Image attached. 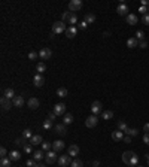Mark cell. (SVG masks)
<instances>
[{"label":"cell","instance_id":"6da1fadb","mask_svg":"<svg viewBox=\"0 0 149 167\" xmlns=\"http://www.w3.org/2000/svg\"><path fill=\"white\" fill-rule=\"evenodd\" d=\"M122 161L128 166H134L137 167V163H139V155H136V152L133 151H125L122 154Z\"/></svg>","mask_w":149,"mask_h":167},{"label":"cell","instance_id":"7a4b0ae2","mask_svg":"<svg viewBox=\"0 0 149 167\" xmlns=\"http://www.w3.org/2000/svg\"><path fill=\"white\" fill-rule=\"evenodd\" d=\"M64 21H67L70 26H75V24H78V15L75 12H64L63 14V23Z\"/></svg>","mask_w":149,"mask_h":167},{"label":"cell","instance_id":"3957f363","mask_svg":"<svg viewBox=\"0 0 149 167\" xmlns=\"http://www.w3.org/2000/svg\"><path fill=\"white\" fill-rule=\"evenodd\" d=\"M66 24L63 21H57L52 24V33L54 35H60V33H66Z\"/></svg>","mask_w":149,"mask_h":167},{"label":"cell","instance_id":"277c9868","mask_svg":"<svg viewBox=\"0 0 149 167\" xmlns=\"http://www.w3.org/2000/svg\"><path fill=\"white\" fill-rule=\"evenodd\" d=\"M84 6V3H82V0H70L69 2V11L70 12H78V11H81V8Z\"/></svg>","mask_w":149,"mask_h":167},{"label":"cell","instance_id":"5b68a950","mask_svg":"<svg viewBox=\"0 0 149 167\" xmlns=\"http://www.w3.org/2000/svg\"><path fill=\"white\" fill-rule=\"evenodd\" d=\"M72 157L69 155V154H66V155H60L58 157V166L60 167H69L70 164H72Z\"/></svg>","mask_w":149,"mask_h":167},{"label":"cell","instance_id":"8992f818","mask_svg":"<svg viewBox=\"0 0 149 167\" xmlns=\"http://www.w3.org/2000/svg\"><path fill=\"white\" fill-rule=\"evenodd\" d=\"M91 112H92V115L101 113V112H103V104H101V102H98V100L92 102V103H91Z\"/></svg>","mask_w":149,"mask_h":167},{"label":"cell","instance_id":"52a82bcc","mask_svg":"<svg viewBox=\"0 0 149 167\" xmlns=\"http://www.w3.org/2000/svg\"><path fill=\"white\" fill-rule=\"evenodd\" d=\"M97 124H98L97 115H91V116H88V118L85 119V125H87L88 128H92V127H95Z\"/></svg>","mask_w":149,"mask_h":167},{"label":"cell","instance_id":"ba28073f","mask_svg":"<svg viewBox=\"0 0 149 167\" xmlns=\"http://www.w3.org/2000/svg\"><path fill=\"white\" fill-rule=\"evenodd\" d=\"M45 161H46L48 164H52V163L58 161V160H57V152H55V151H48V152L45 154Z\"/></svg>","mask_w":149,"mask_h":167},{"label":"cell","instance_id":"9c48e42d","mask_svg":"<svg viewBox=\"0 0 149 167\" xmlns=\"http://www.w3.org/2000/svg\"><path fill=\"white\" fill-rule=\"evenodd\" d=\"M54 113H55L57 116L66 115V104H64V103H57V104L54 106Z\"/></svg>","mask_w":149,"mask_h":167},{"label":"cell","instance_id":"30bf717a","mask_svg":"<svg viewBox=\"0 0 149 167\" xmlns=\"http://www.w3.org/2000/svg\"><path fill=\"white\" fill-rule=\"evenodd\" d=\"M51 55H52V51H51L49 48H42V49L39 51V57H40V60H49Z\"/></svg>","mask_w":149,"mask_h":167},{"label":"cell","instance_id":"8fae6325","mask_svg":"<svg viewBox=\"0 0 149 167\" xmlns=\"http://www.w3.org/2000/svg\"><path fill=\"white\" fill-rule=\"evenodd\" d=\"M116 12H118V15H121V17H124V15H128V6L125 5V3H119L118 6H116Z\"/></svg>","mask_w":149,"mask_h":167},{"label":"cell","instance_id":"7c38bea8","mask_svg":"<svg viewBox=\"0 0 149 167\" xmlns=\"http://www.w3.org/2000/svg\"><path fill=\"white\" fill-rule=\"evenodd\" d=\"M33 84H34V87H37V88H40L43 84H45V78L42 76V75H39V73H36L34 76H33Z\"/></svg>","mask_w":149,"mask_h":167},{"label":"cell","instance_id":"4fadbf2b","mask_svg":"<svg viewBox=\"0 0 149 167\" xmlns=\"http://www.w3.org/2000/svg\"><path fill=\"white\" fill-rule=\"evenodd\" d=\"M0 103H2V109H3V110H9L11 106L14 104V103L11 102V99H8V97H5V96L0 99Z\"/></svg>","mask_w":149,"mask_h":167},{"label":"cell","instance_id":"5bb4252c","mask_svg":"<svg viewBox=\"0 0 149 167\" xmlns=\"http://www.w3.org/2000/svg\"><path fill=\"white\" fill-rule=\"evenodd\" d=\"M76 35H78V27L76 26H69V29L66 30V36L69 39H73V38H76Z\"/></svg>","mask_w":149,"mask_h":167},{"label":"cell","instance_id":"9a60e30c","mask_svg":"<svg viewBox=\"0 0 149 167\" xmlns=\"http://www.w3.org/2000/svg\"><path fill=\"white\" fill-rule=\"evenodd\" d=\"M67 154H69L72 158L78 157V155H79V146H78V145H75V143H73V145H70V146H69V151H67Z\"/></svg>","mask_w":149,"mask_h":167},{"label":"cell","instance_id":"2e32d148","mask_svg":"<svg viewBox=\"0 0 149 167\" xmlns=\"http://www.w3.org/2000/svg\"><path fill=\"white\" fill-rule=\"evenodd\" d=\"M54 131L58 134V136H66V125L64 124H57V125H54Z\"/></svg>","mask_w":149,"mask_h":167},{"label":"cell","instance_id":"e0dca14e","mask_svg":"<svg viewBox=\"0 0 149 167\" xmlns=\"http://www.w3.org/2000/svg\"><path fill=\"white\" fill-rule=\"evenodd\" d=\"M64 142L63 140H55L54 143H52V151H55V152H60V151H63L64 149Z\"/></svg>","mask_w":149,"mask_h":167},{"label":"cell","instance_id":"ac0fdd59","mask_svg":"<svg viewBox=\"0 0 149 167\" xmlns=\"http://www.w3.org/2000/svg\"><path fill=\"white\" fill-rule=\"evenodd\" d=\"M137 21H139V18H137L136 14H128V15H127V24H128V26H136Z\"/></svg>","mask_w":149,"mask_h":167},{"label":"cell","instance_id":"d6986e66","mask_svg":"<svg viewBox=\"0 0 149 167\" xmlns=\"http://www.w3.org/2000/svg\"><path fill=\"white\" fill-rule=\"evenodd\" d=\"M112 139H113L115 142L122 140V139H124V131H121V130H115V131H112Z\"/></svg>","mask_w":149,"mask_h":167},{"label":"cell","instance_id":"ffe728a7","mask_svg":"<svg viewBox=\"0 0 149 167\" xmlns=\"http://www.w3.org/2000/svg\"><path fill=\"white\" fill-rule=\"evenodd\" d=\"M12 103H14L15 107H23V106H24V97H23V96H17V97L12 100Z\"/></svg>","mask_w":149,"mask_h":167},{"label":"cell","instance_id":"44dd1931","mask_svg":"<svg viewBox=\"0 0 149 167\" xmlns=\"http://www.w3.org/2000/svg\"><path fill=\"white\" fill-rule=\"evenodd\" d=\"M27 104H29V107L30 109H37L39 107V100L36 99V97H32V99H29V102H27Z\"/></svg>","mask_w":149,"mask_h":167},{"label":"cell","instance_id":"7402d4cb","mask_svg":"<svg viewBox=\"0 0 149 167\" xmlns=\"http://www.w3.org/2000/svg\"><path fill=\"white\" fill-rule=\"evenodd\" d=\"M42 136L40 134H33V137L30 139V143L33 145V146H36V145H42Z\"/></svg>","mask_w":149,"mask_h":167},{"label":"cell","instance_id":"603a6c76","mask_svg":"<svg viewBox=\"0 0 149 167\" xmlns=\"http://www.w3.org/2000/svg\"><path fill=\"white\" fill-rule=\"evenodd\" d=\"M45 154H46V152H43L42 149H40V151H34V152H33V160H36V161L45 160Z\"/></svg>","mask_w":149,"mask_h":167},{"label":"cell","instance_id":"cb8c5ba5","mask_svg":"<svg viewBox=\"0 0 149 167\" xmlns=\"http://www.w3.org/2000/svg\"><path fill=\"white\" fill-rule=\"evenodd\" d=\"M127 46L128 48H137L139 46V40L136 39V38H130V39H127Z\"/></svg>","mask_w":149,"mask_h":167},{"label":"cell","instance_id":"d4e9b609","mask_svg":"<svg viewBox=\"0 0 149 167\" xmlns=\"http://www.w3.org/2000/svg\"><path fill=\"white\" fill-rule=\"evenodd\" d=\"M9 158L12 161H20L21 160V152L20 151H11L9 152Z\"/></svg>","mask_w":149,"mask_h":167},{"label":"cell","instance_id":"484cf974","mask_svg":"<svg viewBox=\"0 0 149 167\" xmlns=\"http://www.w3.org/2000/svg\"><path fill=\"white\" fill-rule=\"evenodd\" d=\"M3 96H5V97H8V99H11V100H14V99L17 97V96H15V91H14V88H6Z\"/></svg>","mask_w":149,"mask_h":167},{"label":"cell","instance_id":"4316f807","mask_svg":"<svg viewBox=\"0 0 149 167\" xmlns=\"http://www.w3.org/2000/svg\"><path fill=\"white\" fill-rule=\"evenodd\" d=\"M57 96H58V97H61V99H64V97H67V96H69V91H67L64 87H61V88H58V90H57Z\"/></svg>","mask_w":149,"mask_h":167},{"label":"cell","instance_id":"83f0119b","mask_svg":"<svg viewBox=\"0 0 149 167\" xmlns=\"http://www.w3.org/2000/svg\"><path fill=\"white\" fill-rule=\"evenodd\" d=\"M11 163H12V160L9 157H5V158H2V161H0V167H11Z\"/></svg>","mask_w":149,"mask_h":167},{"label":"cell","instance_id":"f1b7e54d","mask_svg":"<svg viewBox=\"0 0 149 167\" xmlns=\"http://www.w3.org/2000/svg\"><path fill=\"white\" fill-rule=\"evenodd\" d=\"M101 118L106 119V121H107V119H112V118H113V112H112V110H103V112H101Z\"/></svg>","mask_w":149,"mask_h":167},{"label":"cell","instance_id":"f546056e","mask_svg":"<svg viewBox=\"0 0 149 167\" xmlns=\"http://www.w3.org/2000/svg\"><path fill=\"white\" fill-rule=\"evenodd\" d=\"M72 122H73V115L72 113H66L64 118H63V124L67 125V124H72Z\"/></svg>","mask_w":149,"mask_h":167},{"label":"cell","instance_id":"4dcf8cb0","mask_svg":"<svg viewBox=\"0 0 149 167\" xmlns=\"http://www.w3.org/2000/svg\"><path fill=\"white\" fill-rule=\"evenodd\" d=\"M36 72H37L39 75H42L43 72H46V64H45V63H39V64L36 66Z\"/></svg>","mask_w":149,"mask_h":167},{"label":"cell","instance_id":"1f68e13d","mask_svg":"<svg viewBox=\"0 0 149 167\" xmlns=\"http://www.w3.org/2000/svg\"><path fill=\"white\" fill-rule=\"evenodd\" d=\"M85 21H87V24H92L95 21V15L94 14H87L85 15Z\"/></svg>","mask_w":149,"mask_h":167},{"label":"cell","instance_id":"d6a6232c","mask_svg":"<svg viewBox=\"0 0 149 167\" xmlns=\"http://www.w3.org/2000/svg\"><path fill=\"white\" fill-rule=\"evenodd\" d=\"M118 130H121V131H124V133H125V131L128 130V125L121 119V121H118Z\"/></svg>","mask_w":149,"mask_h":167},{"label":"cell","instance_id":"836d02e7","mask_svg":"<svg viewBox=\"0 0 149 167\" xmlns=\"http://www.w3.org/2000/svg\"><path fill=\"white\" fill-rule=\"evenodd\" d=\"M51 148H52V143H49V142H42V151L43 152H48V151H51Z\"/></svg>","mask_w":149,"mask_h":167},{"label":"cell","instance_id":"e575fe53","mask_svg":"<svg viewBox=\"0 0 149 167\" xmlns=\"http://www.w3.org/2000/svg\"><path fill=\"white\" fill-rule=\"evenodd\" d=\"M23 137H24V139H32V137H33L32 130H30V128H26V130L23 131Z\"/></svg>","mask_w":149,"mask_h":167},{"label":"cell","instance_id":"d590c367","mask_svg":"<svg viewBox=\"0 0 149 167\" xmlns=\"http://www.w3.org/2000/svg\"><path fill=\"white\" fill-rule=\"evenodd\" d=\"M125 133H127V136H131L133 137V136H137L139 134V130L137 128H128Z\"/></svg>","mask_w":149,"mask_h":167},{"label":"cell","instance_id":"8d00e7d4","mask_svg":"<svg viewBox=\"0 0 149 167\" xmlns=\"http://www.w3.org/2000/svg\"><path fill=\"white\" fill-rule=\"evenodd\" d=\"M23 148H24V152L26 154H32V151H33V145L32 143H26Z\"/></svg>","mask_w":149,"mask_h":167},{"label":"cell","instance_id":"74e56055","mask_svg":"<svg viewBox=\"0 0 149 167\" xmlns=\"http://www.w3.org/2000/svg\"><path fill=\"white\" fill-rule=\"evenodd\" d=\"M70 167H84V163L81 160H73L72 164H70Z\"/></svg>","mask_w":149,"mask_h":167},{"label":"cell","instance_id":"f35d334b","mask_svg":"<svg viewBox=\"0 0 149 167\" xmlns=\"http://www.w3.org/2000/svg\"><path fill=\"white\" fill-rule=\"evenodd\" d=\"M52 128V122L49 119H45L43 121V130H51Z\"/></svg>","mask_w":149,"mask_h":167},{"label":"cell","instance_id":"ab89813d","mask_svg":"<svg viewBox=\"0 0 149 167\" xmlns=\"http://www.w3.org/2000/svg\"><path fill=\"white\" fill-rule=\"evenodd\" d=\"M136 39H137V40H140V42H142V40H143V39H145V33H143V32H142V30H139V32H136Z\"/></svg>","mask_w":149,"mask_h":167},{"label":"cell","instance_id":"60d3db41","mask_svg":"<svg viewBox=\"0 0 149 167\" xmlns=\"http://www.w3.org/2000/svg\"><path fill=\"white\" fill-rule=\"evenodd\" d=\"M27 166H29V167H39L40 164H39L36 160H29V161H27Z\"/></svg>","mask_w":149,"mask_h":167},{"label":"cell","instance_id":"b9f144b4","mask_svg":"<svg viewBox=\"0 0 149 167\" xmlns=\"http://www.w3.org/2000/svg\"><path fill=\"white\" fill-rule=\"evenodd\" d=\"M6 155H8V151H6V148H5V146H2V148H0V157L5 158Z\"/></svg>","mask_w":149,"mask_h":167},{"label":"cell","instance_id":"7bdbcfd3","mask_svg":"<svg viewBox=\"0 0 149 167\" xmlns=\"http://www.w3.org/2000/svg\"><path fill=\"white\" fill-rule=\"evenodd\" d=\"M78 27H79V29H81V30H85V29H87V27H88V24H87V21H85V20H84V21H81V23H79V24H78Z\"/></svg>","mask_w":149,"mask_h":167},{"label":"cell","instance_id":"ee69618b","mask_svg":"<svg viewBox=\"0 0 149 167\" xmlns=\"http://www.w3.org/2000/svg\"><path fill=\"white\" fill-rule=\"evenodd\" d=\"M142 23L146 24V26H149V14H146V15L142 17Z\"/></svg>","mask_w":149,"mask_h":167},{"label":"cell","instance_id":"f6af8a7d","mask_svg":"<svg viewBox=\"0 0 149 167\" xmlns=\"http://www.w3.org/2000/svg\"><path fill=\"white\" fill-rule=\"evenodd\" d=\"M46 119H49V121H51V122H54V121H55V119H57V115H55V113H54V112H51V113H49V115H48V118H46Z\"/></svg>","mask_w":149,"mask_h":167},{"label":"cell","instance_id":"bcb514c9","mask_svg":"<svg viewBox=\"0 0 149 167\" xmlns=\"http://www.w3.org/2000/svg\"><path fill=\"white\" fill-rule=\"evenodd\" d=\"M15 145H18V146H20V145H23V146H24V145H26V139H24V137L17 139V140H15Z\"/></svg>","mask_w":149,"mask_h":167},{"label":"cell","instance_id":"7dc6e473","mask_svg":"<svg viewBox=\"0 0 149 167\" xmlns=\"http://www.w3.org/2000/svg\"><path fill=\"white\" fill-rule=\"evenodd\" d=\"M37 55H39L37 52H34V51H32V52L29 54V58H30V60H36V58H37Z\"/></svg>","mask_w":149,"mask_h":167},{"label":"cell","instance_id":"c3c4849f","mask_svg":"<svg viewBox=\"0 0 149 167\" xmlns=\"http://www.w3.org/2000/svg\"><path fill=\"white\" fill-rule=\"evenodd\" d=\"M143 143L149 145V133H145V134H143Z\"/></svg>","mask_w":149,"mask_h":167},{"label":"cell","instance_id":"681fc988","mask_svg":"<svg viewBox=\"0 0 149 167\" xmlns=\"http://www.w3.org/2000/svg\"><path fill=\"white\" fill-rule=\"evenodd\" d=\"M139 12H142L143 15H146V14H148V8H146V6H140V8H139Z\"/></svg>","mask_w":149,"mask_h":167},{"label":"cell","instance_id":"f907efd6","mask_svg":"<svg viewBox=\"0 0 149 167\" xmlns=\"http://www.w3.org/2000/svg\"><path fill=\"white\" fill-rule=\"evenodd\" d=\"M139 46H140L142 49H145V48L148 46V42H146V40H142V42H139Z\"/></svg>","mask_w":149,"mask_h":167},{"label":"cell","instance_id":"816d5d0a","mask_svg":"<svg viewBox=\"0 0 149 167\" xmlns=\"http://www.w3.org/2000/svg\"><path fill=\"white\" fill-rule=\"evenodd\" d=\"M125 143H131V136H124V139H122Z\"/></svg>","mask_w":149,"mask_h":167},{"label":"cell","instance_id":"f5cc1de1","mask_svg":"<svg viewBox=\"0 0 149 167\" xmlns=\"http://www.w3.org/2000/svg\"><path fill=\"white\" fill-rule=\"evenodd\" d=\"M143 131H145V133H149V122H148V124H145V127H143Z\"/></svg>","mask_w":149,"mask_h":167},{"label":"cell","instance_id":"db71d44e","mask_svg":"<svg viewBox=\"0 0 149 167\" xmlns=\"http://www.w3.org/2000/svg\"><path fill=\"white\" fill-rule=\"evenodd\" d=\"M142 6H149V2H148V0H142Z\"/></svg>","mask_w":149,"mask_h":167},{"label":"cell","instance_id":"11a10c76","mask_svg":"<svg viewBox=\"0 0 149 167\" xmlns=\"http://www.w3.org/2000/svg\"><path fill=\"white\" fill-rule=\"evenodd\" d=\"M146 160H148V166H149V155H146Z\"/></svg>","mask_w":149,"mask_h":167},{"label":"cell","instance_id":"9f6ffc18","mask_svg":"<svg viewBox=\"0 0 149 167\" xmlns=\"http://www.w3.org/2000/svg\"><path fill=\"white\" fill-rule=\"evenodd\" d=\"M39 167H45V166H43V164H40V166H39Z\"/></svg>","mask_w":149,"mask_h":167},{"label":"cell","instance_id":"6f0895ef","mask_svg":"<svg viewBox=\"0 0 149 167\" xmlns=\"http://www.w3.org/2000/svg\"><path fill=\"white\" fill-rule=\"evenodd\" d=\"M148 12H149V6H148Z\"/></svg>","mask_w":149,"mask_h":167},{"label":"cell","instance_id":"680465c9","mask_svg":"<svg viewBox=\"0 0 149 167\" xmlns=\"http://www.w3.org/2000/svg\"><path fill=\"white\" fill-rule=\"evenodd\" d=\"M137 167H142V166H137Z\"/></svg>","mask_w":149,"mask_h":167}]
</instances>
